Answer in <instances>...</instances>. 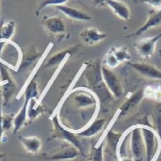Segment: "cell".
Segmentation results:
<instances>
[{
	"label": "cell",
	"mask_w": 161,
	"mask_h": 161,
	"mask_svg": "<svg viewBox=\"0 0 161 161\" xmlns=\"http://www.w3.org/2000/svg\"><path fill=\"white\" fill-rule=\"evenodd\" d=\"M87 158L88 161H103V143L91 146Z\"/></svg>",
	"instance_id": "23"
},
{
	"label": "cell",
	"mask_w": 161,
	"mask_h": 161,
	"mask_svg": "<svg viewBox=\"0 0 161 161\" xmlns=\"http://www.w3.org/2000/svg\"><path fill=\"white\" fill-rule=\"evenodd\" d=\"M14 114H3L2 116V128L4 133L9 132V131L14 128Z\"/></svg>",
	"instance_id": "29"
},
{
	"label": "cell",
	"mask_w": 161,
	"mask_h": 161,
	"mask_svg": "<svg viewBox=\"0 0 161 161\" xmlns=\"http://www.w3.org/2000/svg\"><path fill=\"white\" fill-rule=\"evenodd\" d=\"M79 37L84 44L94 46L106 39L107 34L96 27H87L80 32Z\"/></svg>",
	"instance_id": "14"
},
{
	"label": "cell",
	"mask_w": 161,
	"mask_h": 161,
	"mask_svg": "<svg viewBox=\"0 0 161 161\" xmlns=\"http://www.w3.org/2000/svg\"><path fill=\"white\" fill-rule=\"evenodd\" d=\"M139 75L146 79L161 80V70L153 64L145 62L127 63Z\"/></svg>",
	"instance_id": "13"
},
{
	"label": "cell",
	"mask_w": 161,
	"mask_h": 161,
	"mask_svg": "<svg viewBox=\"0 0 161 161\" xmlns=\"http://www.w3.org/2000/svg\"><path fill=\"white\" fill-rule=\"evenodd\" d=\"M52 130L51 132V136L49 137V140H55L58 139L65 142L74 145L76 147L80 154L84 155V145H83L81 141L80 140V136L78 134L72 131L69 128L64 127L60 123L57 116H54L52 120Z\"/></svg>",
	"instance_id": "2"
},
{
	"label": "cell",
	"mask_w": 161,
	"mask_h": 161,
	"mask_svg": "<svg viewBox=\"0 0 161 161\" xmlns=\"http://www.w3.org/2000/svg\"><path fill=\"white\" fill-rule=\"evenodd\" d=\"M2 116H3V114L2 113V98L0 97V145H1L2 136H3L4 133L3 128H2Z\"/></svg>",
	"instance_id": "32"
},
{
	"label": "cell",
	"mask_w": 161,
	"mask_h": 161,
	"mask_svg": "<svg viewBox=\"0 0 161 161\" xmlns=\"http://www.w3.org/2000/svg\"><path fill=\"white\" fill-rule=\"evenodd\" d=\"M59 12L63 13L67 17L72 20L79 21H89L92 19V17L84 10L76 7L69 6V5L63 4L55 7Z\"/></svg>",
	"instance_id": "15"
},
{
	"label": "cell",
	"mask_w": 161,
	"mask_h": 161,
	"mask_svg": "<svg viewBox=\"0 0 161 161\" xmlns=\"http://www.w3.org/2000/svg\"><path fill=\"white\" fill-rule=\"evenodd\" d=\"M106 5L112 10L115 15L124 21H130L131 12L128 5L120 0H108Z\"/></svg>",
	"instance_id": "17"
},
{
	"label": "cell",
	"mask_w": 161,
	"mask_h": 161,
	"mask_svg": "<svg viewBox=\"0 0 161 161\" xmlns=\"http://www.w3.org/2000/svg\"><path fill=\"white\" fill-rule=\"evenodd\" d=\"M77 49L78 46H76V47H72L71 48H69V49H66L61 50L58 52H56L49 58V60L45 64V67L46 68H49V67H53L59 65L63 62L64 59H65L69 54L71 55L72 53H74Z\"/></svg>",
	"instance_id": "20"
},
{
	"label": "cell",
	"mask_w": 161,
	"mask_h": 161,
	"mask_svg": "<svg viewBox=\"0 0 161 161\" xmlns=\"http://www.w3.org/2000/svg\"><path fill=\"white\" fill-rule=\"evenodd\" d=\"M79 154L80 153L76 147L64 141L61 146L43 153L42 158L45 161H67L77 158Z\"/></svg>",
	"instance_id": "4"
},
{
	"label": "cell",
	"mask_w": 161,
	"mask_h": 161,
	"mask_svg": "<svg viewBox=\"0 0 161 161\" xmlns=\"http://www.w3.org/2000/svg\"><path fill=\"white\" fill-rule=\"evenodd\" d=\"M19 139L25 151L29 153L36 154L40 151L42 146L41 139L36 136L24 137L19 136Z\"/></svg>",
	"instance_id": "19"
},
{
	"label": "cell",
	"mask_w": 161,
	"mask_h": 161,
	"mask_svg": "<svg viewBox=\"0 0 161 161\" xmlns=\"http://www.w3.org/2000/svg\"><path fill=\"white\" fill-rule=\"evenodd\" d=\"M68 0H37L38 2V6L35 11V14L36 16H39L41 11L44 8L49 6H59V5L66 4Z\"/></svg>",
	"instance_id": "26"
},
{
	"label": "cell",
	"mask_w": 161,
	"mask_h": 161,
	"mask_svg": "<svg viewBox=\"0 0 161 161\" xmlns=\"http://www.w3.org/2000/svg\"><path fill=\"white\" fill-rule=\"evenodd\" d=\"M160 39L161 34L151 37L142 38L134 43V48L139 56L144 59H147L153 56L157 43Z\"/></svg>",
	"instance_id": "9"
},
{
	"label": "cell",
	"mask_w": 161,
	"mask_h": 161,
	"mask_svg": "<svg viewBox=\"0 0 161 161\" xmlns=\"http://www.w3.org/2000/svg\"><path fill=\"white\" fill-rule=\"evenodd\" d=\"M123 134L110 130L106 136V146L113 153H118L119 144Z\"/></svg>",
	"instance_id": "22"
},
{
	"label": "cell",
	"mask_w": 161,
	"mask_h": 161,
	"mask_svg": "<svg viewBox=\"0 0 161 161\" xmlns=\"http://www.w3.org/2000/svg\"><path fill=\"white\" fill-rule=\"evenodd\" d=\"M7 158V155L3 153H0V161H6Z\"/></svg>",
	"instance_id": "33"
},
{
	"label": "cell",
	"mask_w": 161,
	"mask_h": 161,
	"mask_svg": "<svg viewBox=\"0 0 161 161\" xmlns=\"http://www.w3.org/2000/svg\"><path fill=\"white\" fill-rule=\"evenodd\" d=\"M39 96V90L38 86L36 82V80L34 79L30 80L29 84L25 88V91H24V96L26 98H29L30 100L35 99L38 97Z\"/></svg>",
	"instance_id": "25"
},
{
	"label": "cell",
	"mask_w": 161,
	"mask_h": 161,
	"mask_svg": "<svg viewBox=\"0 0 161 161\" xmlns=\"http://www.w3.org/2000/svg\"><path fill=\"white\" fill-rule=\"evenodd\" d=\"M42 53L39 52L36 47L30 46L22 53V56L20 62L19 70H25L31 67L42 57Z\"/></svg>",
	"instance_id": "16"
},
{
	"label": "cell",
	"mask_w": 161,
	"mask_h": 161,
	"mask_svg": "<svg viewBox=\"0 0 161 161\" xmlns=\"http://www.w3.org/2000/svg\"><path fill=\"white\" fill-rule=\"evenodd\" d=\"M160 53H161V50H160Z\"/></svg>",
	"instance_id": "35"
},
{
	"label": "cell",
	"mask_w": 161,
	"mask_h": 161,
	"mask_svg": "<svg viewBox=\"0 0 161 161\" xmlns=\"http://www.w3.org/2000/svg\"><path fill=\"white\" fill-rule=\"evenodd\" d=\"M102 64L106 67H108V68L112 69L116 68L118 66H119L120 63L119 62V61L117 60L116 56H114L111 49H110L108 52L106 53L105 56H104L103 64Z\"/></svg>",
	"instance_id": "27"
},
{
	"label": "cell",
	"mask_w": 161,
	"mask_h": 161,
	"mask_svg": "<svg viewBox=\"0 0 161 161\" xmlns=\"http://www.w3.org/2000/svg\"><path fill=\"white\" fill-rule=\"evenodd\" d=\"M41 24L51 36H61L66 34V22L59 16H45L42 18Z\"/></svg>",
	"instance_id": "10"
},
{
	"label": "cell",
	"mask_w": 161,
	"mask_h": 161,
	"mask_svg": "<svg viewBox=\"0 0 161 161\" xmlns=\"http://www.w3.org/2000/svg\"><path fill=\"white\" fill-rule=\"evenodd\" d=\"M128 137V148L133 161H146V150L141 125L130 128Z\"/></svg>",
	"instance_id": "3"
},
{
	"label": "cell",
	"mask_w": 161,
	"mask_h": 161,
	"mask_svg": "<svg viewBox=\"0 0 161 161\" xmlns=\"http://www.w3.org/2000/svg\"><path fill=\"white\" fill-rule=\"evenodd\" d=\"M107 1L108 0H89V2L93 7H101L106 4Z\"/></svg>",
	"instance_id": "31"
},
{
	"label": "cell",
	"mask_w": 161,
	"mask_h": 161,
	"mask_svg": "<svg viewBox=\"0 0 161 161\" xmlns=\"http://www.w3.org/2000/svg\"><path fill=\"white\" fill-rule=\"evenodd\" d=\"M102 76L106 86L114 98L121 97L124 92L121 80L119 76L111 69L102 64Z\"/></svg>",
	"instance_id": "8"
},
{
	"label": "cell",
	"mask_w": 161,
	"mask_h": 161,
	"mask_svg": "<svg viewBox=\"0 0 161 161\" xmlns=\"http://www.w3.org/2000/svg\"><path fill=\"white\" fill-rule=\"evenodd\" d=\"M0 79H1V98L3 100V105L7 106L14 96L17 86L9 72L0 63Z\"/></svg>",
	"instance_id": "7"
},
{
	"label": "cell",
	"mask_w": 161,
	"mask_h": 161,
	"mask_svg": "<svg viewBox=\"0 0 161 161\" xmlns=\"http://www.w3.org/2000/svg\"><path fill=\"white\" fill-rule=\"evenodd\" d=\"M106 120L105 119H99L94 120L89 123L86 127L83 128L76 133L78 136L83 138H91L95 136L103 130Z\"/></svg>",
	"instance_id": "18"
},
{
	"label": "cell",
	"mask_w": 161,
	"mask_h": 161,
	"mask_svg": "<svg viewBox=\"0 0 161 161\" xmlns=\"http://www.w3.org/2000/svg\"><path fill=\"white\" fill-rule=\"evenodd\" d=\"M5 43H6L5 41H0V54H1L2 48L4 47V45L5 44Z\"/></svg>",
	"instance_id": "34"
},
{
	"label": "cell",
	"mask_w": 161,
	"mask_h": 161,
	"mask_svg": "<svg viewBox=\"0 0 161 161\" xmlns=\"http://www.w3.org/2000/svg\"><path fill=\"white\" fill-rule=\"evenodd\" d=\"M159 26H161V8L152 9L148 12V17L146 22L133 33L126 36V38L130 39L139 36L149 29Z\"/></svg>",
	"instance_id": "12"
},
{
	"label": "cell",
	"mask_w": 161,
	"mask_h": 161,
	"mask_svg": "<svg viewBox=\"0 0 161 161\" xmlns=\"http://www.w3.org/2000/svg\"><path fill=\"white\" fill-rule=\"evenodd\" d=\"M16 30V23L14 21H9L4 23V20L0 21V41L10 40L14 36Z\"/></svg>",
	"instance_id": "21"
},
{
	"label": "cell",
	"mask_w": 161,
	"mask_h": 161,
	"mask_svg": "<svg viewBox=\"0 0 161 161\" xmlns=\"http://www.w3.org/2000/svg\"><path fill=\"white\" fill-rule=\"evenodd\" d=\"M154 116H155V125L156 127L158 135L159 136L161 140V101L157 102L154 108Z\"/></svg>",
	"instance_id": "28"
},
{
	"label": "cell",
	"mask_w": 161,
	"mask_h": 161,
	"mask_svg": "<svg viewBox=\"0 0 161 161\" xmlns=\"http://www.w3.org/2000/svg\"><path fill=\"white\" fill-rule=\"evenodd\" d=\"M111 49L120 64L124 62L128 63L130 61L131 55L126 47H112Z\"/></svg>",
	"instance_id": "24"
},
{
	"label": "cell",
	"mask_w": 161,
	"mask_h": 161,
	"mask_svg": "<svg viewBox=\"0 0 161 161\" xmlns=\"http://www.w3.org/2000/svg\"><path fill=\"white\" fill-rule=\"evenodd\" d=\"M142 2L153 7V9L161 8V0H141Z\"/></svg>",
	"instance_id": "30"
},
{
	"label": "cell",
	"mask_w": 161,
	"mask_h": 161,
	"mask_svg": "<svg viewBox=\"0 0 161 161\" xmlns=\"http://www.w3.org/2000/svg\"><path fill=\"white\" fill-rule=\"evenodd\" d=\"M144 98V88H141V89L136 91L135 93L130 94V96H128L120 106L117 111L116 118L124 117L132 114L133 111H135L138 108V106L140 105Z\"/></svg>",
	"instance_id": "11"
},
{
	"label": "cell",
	"mask_w": 161,
	"mask_h": 161,
	"mask_svg": "<svg viewBox=\"0 0 161 161\" xmlns=\"http://www.w3.org/2000/svg\"><path fill=\"white\" fill-rule=\"evenodd\" d=\"M143 135L146 161H154L160 151L161 140L156 131L151 127L141 125Z\"/></svg>",
	"instance_id": "5"
},
{
	"label": "cell",
	"mask_w": 161,
	"mask_h": 161,
	"mask_svg": "<svg viewBox=\"0 0 161 161\" xmlns=\"http://www.w3.org/2000/svg\"><path fill=\"white\" fill-rule=\"evenodd\" d=\"M72 104L79 110L96 109L99 105L97 97L89 89L79 88L72 91L70 94Z\"/></svg>",
	"instance_id": "6"
},
{
	"label": "cell",
	"mask_w": 161,
	"mask_h": 161,
	"mask_svg": "<svg viewBox=\"0 0 161 161\" xmlns=\"http://www.w3.org/2000/svg\"><path fill=\"white\" fill-rule=\"evenodd\" d=\"M101 60L90 61L85 64L83 71L86 80L88 89L92 91L97 97L99 103L111 102L114 97L104 83L101 71Z\"/></svg>",
	"instance_id": "1"
}]
</instances>
